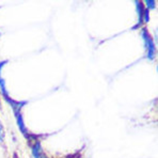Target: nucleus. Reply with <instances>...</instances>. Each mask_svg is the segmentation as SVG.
<instances>
[{
    "label": "nucleus",
    "instance_id": "nucleus-1",
    "mask_svg": "<svg viewBox=\"0 0 158 158\" xmlns=\"http://www.w3.org/2000/svg\"><path fill=\"white\" fill-rule=\"evenodd\" d=\"M141 38L143 41V45H144L145 52H146V58L151 61L155 59L156 57V44L153 41L152 35L148 33L146 28L141 29Z\"/></svg>",
    "mask_w": 158,
    "mask_h": 158
},
{
    "label": "nucleus",
    "instance_id": "nucleus-2",
    "mask_svg": "<svg viewBox=\"0 0 158 158\" xmlns=\"http://www.w3.org/2000/svg\"><path fill=\"white\" fill-rule=\"evenodd\" d=\"M135 4H136V11L137 14H138V22H137V25L135 27H132V30H137L139 28L142 27V25L144 24L143 23V14H144V10L145 6L143 4L142 1H135Z\"/></svg>",
    "mask_w": 158,
    "mask_h": 158
},
{
    "label": "nucleus",
    "instance_id": "nucleus-3",
    "mask_svg": "<svg viewBox=\"0 0 158 158\" xmlns=\"http://www.w3.org/2000/svg\"><path fill=\"white\" fill-rule=\"evenodd\" d=\"M3 98L6 99V103H8L9 105L11 106L13 112H20V109H22L25 105H27V103H28L27 101H24V102L14 101V99H12L10 96H9V95H6V96H3Z\"/></svg>",
    "mask_w": 158,
    "mask_h": 158
},
{
    "label": "nucleus",
    "instance_id": "nucleus-4",
    "mask_svg": "<svg viewBox=\"0 0 158 158\" xmlns=\"http://www.w3.org/2000/svg\"><path fill=\"white\" fill-rule=\"evenodd\" d=\"M14 115L16 118V123H17V126L19 128V131L23 134V136H25V138H28V129L26 127V124H25L24 121V117H23L22 112H14Z\"/></svg>",
    "mask_w": 158,
    "mask_h": 158
},
{
    "label": "nucleus",
    "instance_id": "nucleus-5",
    "mask_svg": "<svg viewBox=\"0 0 158 158\" xmlns=\"http://www.w3.org/2000/svg\"><path fill=\"white\" fill-rule=\"evenodd\" d=\"M8 63H9L8 60H6V61H0V91H1L3 96L9 95V92H8V90H6V80H4V79L2 78V76H1V72H2L3 66L6 65Z\"/></svg>",
    "mask_w": 158,
    "mask_h": 158
},
{
    "label": "nucleus",
    "instance_id": "nucleus-6",
    "mask_svg": "<svg viewBox=\"0 0 158 158\" xmlns=\"http://www.w3.org/2000/svg\"><path fill=\"white\" fill-rule=\"evenodd\" d=\"M31 152L33 158H40L43 155V150H42V145L40 141H35L31 146Z\"/></svg>",
    "mask_w": 158,
    "mask_h": 158
},
{
    "label": "nucleus",
    "instance_id": "nucleus-7",
    "mask_svg": "<svg viewBox=\"0 0 158 158\" xmlns=\"http://www.w3.org/2000/svg\"><path fill=\"white\" fill-rule=\"evenodd\" d=\"M143 4H144L145 9H148V10L150 11V10H154V9L156 8L157 2L155 1V0H146V1L143 2Z\"/></svg>",
    "mask_w": 158,
    "mask_h": 158
},
{
    "label": "nucleus",
    "instance_id": "nucleus-8",
    "mask_svg": "<svg viewBox=\"0 0 158 158\" xmlns=\"http://www.w3.org/2000/svg\"><path fill=\"white\" fill-rule=\"evenodd\" d=\"M4 136H6V134H4L3 125H2L1 121H0V142H3V140H4Z\"/></svg>",
    "mask_w": 158,
    "mask_h": 158
},
{
    "label": "nucleus",
    "instance_id": "nucleus-9",
    "mask_svg": "<svg viewBox=\"0 0 158 158\" xmlns=\"http://www.w3.org/2000/svg\"><path fill=\"white\" fill-rule=\"evenodd\" d=\"M40 158H48V157H47V156H46V155H44V154H43V155H42V156H41V157H40Z\"/></svg>",
    "mask_w": 158,
    "mask_h": 158
},
{
    "label": "nucleus",
    "instance_id": "nucleus-10",
    "mask_svg": "<svg viewBox=\"0 0 158 158\" xmlns=\"http://www.w3.org/2000/svg\"><path fill=\"white\" fill-rule=\"evenodd\" d=\"M0 109H1V98H0Z\"/></svg>",
    "mask_w": 158,
    "mask_h": 158
}]
</instances>
